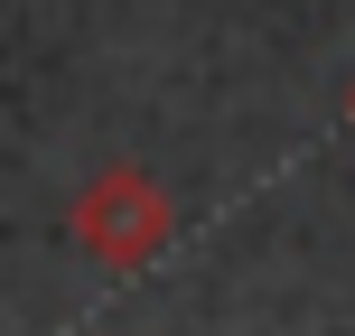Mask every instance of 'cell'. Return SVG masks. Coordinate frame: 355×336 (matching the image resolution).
Segmentation results:
<instances>
[{
    "label": "cell",
    "instance_id": "6da1fadb",
    "mask_svg": "<svg viewBox=\"0 0 355 336\" xmlns=\"http://www.w3.org/2000/svg\"><path fill=\"white\" fill-rule=\"evenodd\" d=\"M168 233H178V206H168V187L141 159H103L66 206V243L94 271H150L168 252Z\"/></svg>",
    "mask_w": 355,
    "mask_h": 336
},
{
    "label": "cell",
    "instance_id": "7a4b0ae2",
    "mask_svg": "<svg viewBox=\"0 0 355 336\" xmlns=\"http://www.w3.org/2000/svg\"><path fill=\"white\" fill-rule=\"evenodd\" d=\"M346 131H355V85H346Z\"/></svg>",
    "mask_w": 355,
    "mask_h": 336
}]
</instances>
